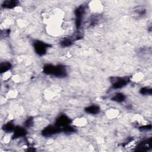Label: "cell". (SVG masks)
Here are the masks:
<instances>
[{
    "label": "cell",
    "mask_w": 152,
    "mask_h": 152,
    "mask_svg": "<svg viewBox=\"0 0 152 152\" xmlns=\"http://www.w3.org/2000/svg\"><path fill=\"white\" fill-rule=\"evenodd\" d=\"M43 72L46 75H53L60 78L66 77L68 74L66 66L62 64L54 65L51 64H46L43 67Z\"/></svg>",
    "instance_id": "obj_1"
},
{
    "label": "cell",
    "mask_w": 152,
    "mask_h": 152,
    "mask_svg": "<svg viewBox=\"0 0 152 152\" xmlns=\"http://www.w3.org/2000/svg\"><path fill=\"white\" fill-rule=\"evenodd\" d=\"M33 46L34 52L39 56H43L51 45L39 40H34L33 42Z\"/></svg>",
    "instance_id": "obj_2"
},
{
    "label": "cell",
    "mask_w": 152,
    "mask_h": 152,
    "mask_svg": "<svg viewBox=\"0 0 152 152\" xmlns=\"http://www.w3.org/2000/svg\"><path fill=\"white\" fill-rule=\"evenodd\" d=\"M112 84V88L113 89L121 88L126 86L129 82V78L128 77H113L110 78Z\"/></svg>",
    "instance_id": "obj_3"
},
{
    "label": "cell",
    "mask_w": 152,
    "mask_h": 152,
    "mask_svg": "<svg viewBox=\"0 0 152 152\" xmlns=\"http://www.w3.org/2000/svg\"><path fill=\"white\" fill-rule=\"evenodd\" d=\"M61 131V128L53 125H49L46 126L42 131V135L43 137H50L53 136L56 134H58Z\"/></svg>",
    "instance_id": "obj_4"
},
{
    "label": "cell",
    "mask_w": 152,
    "mask_h": 152,
    "mask_svg": "<svg viewBox=\"0 0 152 152\" xmlns=\"http://www.w3.org/2000/svg\"><path fill=\"white\" fill-rule=\"evenodd\" d=\"M85 13V7L83 5H80L77 7L75 10V25L77 28L78 29L82 25L83 18Z\"/></svg>",
    "instance_id": "obj_5"
},
{
    "label": "cell",
    "mask_w": 152,
    "mask_h": 152,
    "mask_svg": "<svg viewBox=\"0 0 152 152\" xmlns=\"http://www.w3.org/2000/svg\"><path fill=\"white\" fill-rule=\"evenodd\" d=\"M71 123V119L67 115L62 114L56 119L55 125L60 128H62L66 125H70Z\"/></svg>",
    "instance_id": "obj_6"
},
{
    "label": "cell",
    "mask_w": 152,
    "mask_h": 152,
    "mask_svg": "<svg viewBox=\"0 0 152 152\" xmlns=\"http://www.w3.org/2000/svg\"><path fill=\"white\" fill-rule=\"evenodd\" d=\"M151 148V138L145 140H143L140 142L137 147V151H147Z\"/></svg>",
    "instance_id": "obj_7"
},
{
    "label": "cell",
    "mask_w": 152,
    "mask_h": 152,
    "mask_svg": "<svg viewBox=\"0 0 152 152\" xmlns=\"http://www.w3.org/2000/svg\"><path fill=\"white\" fill-rule=\"evenodd\" d=\"M13 132L14 133L12 137L13 139L25 137V135L27 134V131L26 129L22 126H16Z\"/></svg>",
    "instance_id": "obj_8"
},
{
    "label": "cell",
    "mask_w": 152,
    "mask_h": 152,
    "mask_svg": "<svg viewBox=\"0 0 152 152\" xmlns=\"http://www.w3.org/2000/svg\"><path fill=\"white\" fill-rule=\"evenodd\" d=\"M84 111L88 114L96 115L100 112V107L98 105H95V104L90 105L86 107L84 109Z\"/></svg>",
    "instance_id": "obj_9"
},
{
    "label": "cell",
    "mask_w": 152,
    "mask_h": 152,
    "mask_svg": "<svg viewBox=\"0 0 152 152\" xmlns=\"http://www.w3.org/2000/svg\"><path fill=\"white\" fill-rule=\"evenodd\" d=\"M18 1H14V0H7L5 1L2 2L1 6L4 8H7V9H12L15 8L16 6L18 4Z\"/></svg>",
    "instance_id": "obj_10"
},
{
    "label": "cell",
    "mask_w": 152,
    "mask_h": 152,
    "mask_svg": "<svg viewBox=\"0 0 152 152\" xmlns=\"http://www.w3.org/2000/svg\"><path fill=\"white\" fill-rule=\"evenodd\" d=\"M112 101L116 102L117 103H122L125 102L126 100V96L122 93H115L110 99Z\"/></svg>",
    "instance_id": "obj_11"
},
{
    "label": "cell",
    "mask_w": 152,
    "mask_h": 152,
    "mask_svg": "<svg viewBox=\"0 0 152 152\" xmlns=\"http://www.w3.org/2000/svg\"><path fill=\"white\" fill-rule=\"evenodd\" d=\"M15 126L12 121H8L2 126V129L6 132H10L14 131Z\"/></svg>",
    "instance_id": "obj_12"
},
{
    "label": "cell",
    "mask_w": 152,
    "mask_h": 152,
    "mask_svg": "<svg viewBox=\"0 0 152 152\" xmlns=\"http://www.w3.org/2000/svg\"><path fill=\"white\" fill-rule=\"evenodd\" d=\"M12 67V65L9 62H3L0 64V72L4 73L9 71Z\"/></svg>",
    "instance_id": "obj_13"
},
{
    "label": "cell",
    "mask_w": 152,
    "mask_h": 152,
    "mask_svg": "<svg viewBox=\"0 0 152 152\" xmlns=\"http://www.w3.org/2000/svg\"><path fill=\"white\" fill-rule=\"evenodd\" d=\"M73 40V39L65 38L61 41L60 44L62 47H69L72 45Z\"/></svg>",
    "instance_id": "obj_14"
},
{
    "label": "cell",
    "mask_w": 152,
    "mask_h": 152,
    "mask_svg": "<svg viewBox=\"0 0 152 152\" xmlns=\"http://www.w3.org/2000/svg\"><path fill=\"white\" fill-rule=\"evenodd\" d=\"M75 131H76L75 129L72 126H71L70 125H66L65 126L61 128V131L63 132H65V133L71 134V133L75 132Z\"/></svg>",
    "instance_id": "obj_15"
},
{
    "label": "cell",
    "mask_w": 152,
    "mask_h": 152,
    "mask_svg": "<svg viewBox=\"0 0 152 152\" xmlns=\"http://www.w3.org/2000/svg\"><path fill=\"white\" fill-rule=\"evenodd\" d=\"M98 22V18L97 17H92L91 18H90L86 23H85L84 26H87V27H90L92 26H94Z\"/></svg>",
    "instance_id": "obj_16"
},
{
    "label": "cell",
    "mask_w": 152,
    "mask_h": 152,
    "mask_svg": "<svg viewBox=\"0 0 152 152\" xmlns=\"http://www.w3.org/2000/svg\"><path fill=\"white\" fill-rule=\"evenodd\" d=\"M140 93L142 95H151L152 94V89L149 87H142L140 90Z\"/></svg>",
    "instance_id": "obj_17"
},
{
    "label": "cell",
    "mask_w": 152,
    "mask_h": 152,
    "mask_svg": "<svg viewBox=\"0 0 152 152\" xmlns=\"http://www.w3.org/2000/svg\"><path fill=\"white\" fill-rule=\"evenodd\" d=\"M33 125V118L29 117L24 122V126L27 128H30Z\"/></svg>",
    "instance_id": "obj_18"
},
{
    "label": "cell",
    "mask_w": 152,
    "mask_h": 152,
    "mask_svg": "<svg viewBox=\"0 0 152 152\" xmlns=\"http://www.w3.org/2000/svg\"><path fill=\"white\" fill-rule=\"evenodd\" d=\"M139 129L141 131H148V130H150L151 129V125H144V126H142L141 127L139 128Z\"/></svg>",
    "instance_id": "obj_19"
}]
</instances>
